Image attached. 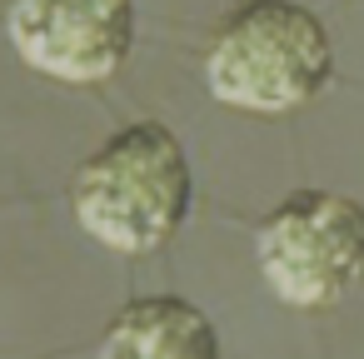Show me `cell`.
<instances>
[{"mask_svg":"<svg viewBox=\"0 0 364 359\" xmlns=\"http://www.w3.org/2000/svg\"><path fill=\"white\" fill-rule=\"evenodd\" d=\"M6 31L31 70L100 85L135 50V0H11Z\"/></svg>","mask_w":364,"mask_h":359,"instance_id":"obj_4","label":"cell"},{"mask_svg":"<svg viewBox=\"0 0 364 359\" xmlns=\"http://www.w3.org/2000/svg\"><path fill=\"white\" fill-rule=\"evenodd\" d=\"M255 259L279 304L329 309L364 284V205L339 190H294L259 220Z\"/></svg>","mask_w":364,"mask_h":359,"instance_id":"obj_3","label":"cell"},{"mask_svg":"<svg viewBox=\"0 0 364 359\" xmlns=\"http://www.w3.org/2000/svg\"><path fill=\"white\" fill-rule=\"evenodd\" d=\"M80 230L115 254H150L180 235L195 210V170L170 125L140 120L110 135L75 175Z\"/></svg>","mask_w":364,"mask_h":359,"instance_id":"obj_1","label":"cell"},{"mask_svg":"<svg viewBox=\"0 0 364 359\" xmlns=\"http://www.w3.org/2000/svg\"><path fill=\"white\" fill-rule=\"evenodd\" d=\"M105 359H215L220 334L205 309H195L180 294H145L115 309L105 339Z\"/></svg>","mask_w":364,"mask_h":359,"instance_id":"obj_5","label":"cell"},{"mask_svg":"<svg viewBox=\"0 0 364 359\" xmlns=\"http://www.w3.org/2000/svg\"><path fill=\"white\" fill-rule=\"evenodd\" d=\"M205 80L220 105L289 115L329 90L334 41L299 0H245L210 41Z\"/></svg>","mask_w":364,"mask_h":359,"instance_id":"obj_2","label":"cell"}]
</instances>
